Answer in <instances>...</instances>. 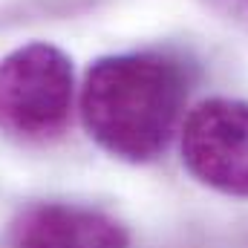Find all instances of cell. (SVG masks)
I'll return each instance as SVG.
<instances>
[{
    "label": "cell",
    "mask_w": 248,
    "mask_h": 248,
    "mask_svg": "<svg viewBox=\"0 0 248 248\" xmlns=\"http://www.w3.org/2000/svg\"><path fill=\"white\" fill-rule=\"evenodd\" d=\"M187 101L185 66L165 52L104 55L84 75L81 119L110 156L144 165L162 156Z\"/></svg>",
    "instance_id": "1"
},
{
    "label": "cell",
    "mask_w": 248,
    "mask_h": 248,
    "mask_svg": "<svg viewBox=\"0 0 248 248\" xmlns=\"http://www.w3.org/2000/svg\"><path fill=\"white\" fill-rule=\"evenodd\" d=\"M75 72L69 55L44 41L0 58V130L23 141L58 139L72 116Z\"/></svg>",
    "instance_id": "2"
},
{
    "label": "cell",
    "mask_w": 248,
    "mask_h": 248,
    "mask_svg": "<svg viewBox=\"0 0 248 248\" xmlns=\"http://www.w3.org/2000/svg\"><path fill=\"white\" fill-rule=\"evenodd\" d=\"M182 165L205 187L248 199V101L196 104L182 124Z\"/></svg>",
    "instance_id": "3"
},
{
    "label": "cell",
    "mask_w": 248,
    "mask_h": 248,
    "mask_svg": "<svg viewBox=\"0 0 248 248\" xmlns=\"http://www.w3.org/2000/svg\"><path fill=\"white\" fill-rule=\"evenodd\" d=\"M12 248H130L122 222L98 208L38 202L12 222Z\"/></svg>",
    "instance_id": "4"
},
{
    "label": "cell",
    "mask_w": 248,
    "mask_h": 248,
    "mask_svg": "<svg viewBox=\"0 0 248 248\" xmlns=\"http://www.w3.org/2000/svg\"><path fill=\"white\" fill-rule=\"evenodd\" d=\"M231 9H248V0H228Z\"/></svg>",
    "instance_id": "5"
}]
</instances>
